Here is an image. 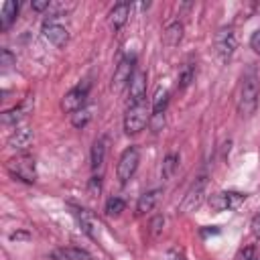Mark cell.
I'll list each match as a JSON object with an SVG mask.
<instances>
[{"label": "cell", "mask_w": 260, "mask_h": 260, "mask_svg": "<svg viewBox=\"0 0 260 260\" xmlns=\"http://www.w3.org/2000/svg\"><path fill=\"white\" fill-rule=\"evenodd\" d=\"M258 95H260V81L254 67H250L240 81L238 89V112L244 118H250L258 108Z\"/></svg>", "instance_id": "obj_1"}, {"label": "cell", "mask_w": 260, "mask_h": 260, "mask_svg": "<svg viewBox=\"0 0 260 260\" xmlns=\"http://www.w3.org/2000/svg\"><path fill=\"white\" fill-rule=\"evenodd\" d=\"M150 122V110L146 102L140 104H130V108L126 110L124 116V132L126 134H138L140 130H144V126Z\"/></svg>", "instance_id": "obj_2"}, {"label": "cell", "mask_w": 260, "mask_h": 260, "mask_svg": "<svg viewBox=\"0 0 260 260\" xmlns=\"http://www.w3.org/2000/svg\"><path fill=\"white\" fill-rule=\"evenodd\" d=\"M8 171L12 177L24 181V183H35L37 181V162L30 154H18L8 160Z\"/></svg>", "instance_id": "obj_3"}, {"label": "cell", "mask_w": 260, "mask_h": 260, "mask_svg": "<svg viewBox=\"0 0 260 260\" xmlns=\"http://www.w3.org/2000/svg\"><path fill=\"white\" fill-rule=\"evenodd\" d=\"M213 45H215V53H217L219 61H221V63H228V61L232 59L234 51H236V30H234V26H232V24L221 26V28L215 32Z\"/></svg>", "instance_id": "obj_4"}, {"label": "cell", "mask_w": 260, "mask_h": 260, "mask_svg": "<svg viewBox=\"0 0 260 260\" xmlns=\"http://www.w3.org/2000/svg\"><path fill=\"white\" fill-rule=\"evenodd\" d=\"M138 162H140V150H138V146L124 148V152L120 154L118 167H116V173H118L120 183H128L134 177V173L138 169Z\"/></svg>", "instance_id": "obj_5"}, {"label": "cell", "mask_w": 260, "mask_h": 260, "mask_svg": "<svg viewBox=\"0 0 260 260\" xmlns=\"http://www.w3.org/2000/svg\"><path fill=\"white\" fill-rule=\"evenodd\" d=\"M205 187H207V175H199L193 185L189 187V191L185 193L183 201H181V211L189 213V211H195L201 201H203V195H205Z\"/></svg>", "instance_id": "obj_6"}, {"label": "cell", "mask_w": 260, "mask_h": 260, "mask_svg": "<svg viewBox=\"0 0 260 260\" xmlns=\"http://www.w3.org/2000/svg\"><path fill=\"white\" fill-rule=\"evenodd\" d=\"M134 63H136V57H134V55H126V57L120 59V63L116 65L114 77H112V89L122 91V89L130 83V79H132V75H134V71H136Z\"/></svg>", "instance_id": "obj_7"}, {"label": "cell", "mask_w": 260, "mask_h": 260, "mask_svg": "<svg viewBox=\"0 0 260 260\" xmlns=\"http://www.w3.org/2000/svg\"><path fill=\"white\" fill-rule=\"evenodd\" d=\"M246 201V193L240 191H219L215 195L209 197V207L213 211H228V209H236Z\"/></svg>", "instance_id": "obj_8"}, {"label": "cell", "mask_w": 260, "mask_h": 260, "mask_svg": "<svg viewBox=\"0 0 260 260\" xmlns=\"http://www.w3.org/2000/svg\"><path fill=\"white\" fill-rule=\"evenodd\" d=\"M169 106V91L167 89H158L156 95L152 98V108H150V128L152 132H160L165 126V112Z\"/></svg>", "instance_id": "obj_9"}, {"label": "cell", "mask_w": 260, "mask_h": 260, "mask_svg": "<svg viewBox=\"0 0 260 260\" xmlns=\"http://www.w3.org/2000/svg\"><path fill=\"white\" fill-rule=\"evenodd\" d=\"M87 93H89V83L85 81L83 85L79 83V85H75L73 89H69L65 95H63V100H61V108L65 110V112H77V110H81V108H85V102H87Z\"/></svg>", "instance_id": "obj_10"}, {"label": "cell", "mask_w": 260, "mask_h": 260, "mask_svg": "<svg viewBox=\"0 0 260 260\" xmlns=\"http://www.w3.org/2000/svg\"><path fill=\"white\" fill-rule=\"evenodd\" d=\"M43 37L49 41V43H53L55 47H65L67 45V41H69V30H67V26L65 24H61V22H57L53 16H49V20H45L43 22Z\"/></svg>", "instance_id": "obj_11"}, {"label": "cell", "mask_w": 260, "mask_h": 260, "mask_svg": "<svg viewBox=\"0 0 260 260\" xmlns=\"http://www.w3.org/2000/svg\"><path fill=\"white\" fill-rule=\"evenodd\" d=\"M128 89H130V104L146 102V71L136 69L128 83Z\"/></svg>", "instance_id": "obj_12"}, {"label": "cell", "mask_w": 260, "mask_h": 260, "mask_svg": "<svg viewBox=\"0 0 260 260\" xmlns=\"http://www.w3.org/2000/svg\"><path fill=\"white\" fill-rule=\"evenodd\" d=\"M30 110H32V98H26V100H22L18 106H14V108H10V110H6V112L2 114V124H6V126H16Z\"/></svg>", "instance_id": "obj_13"}, {"label": "cell", "mask_w": 260, "mask_h": 260, "mask_svg": "<svg viewBox=\"0 0 260 260\" xmlns=\"http://www.w3.org/2000/svg\"><path fill=\"white\" fill-rule=\"evenodd\" d=\"M32 142V130L28 126H16V130L8 136V146L14 150H26Z\"/></svg>", "instance_id": "obj_14"}, {"label": "cell", "mask_w": 260, "mask_h": 260, "mask_svg": "<svg viewBox=\"0 0 260 260\" xmlns=\"http://www.w3.org/2000/svg\"><path fill=\"white\" fill-rule=\"evenodd\" d=\"M128 16H130V4H128V2H118V4L110 10V14H108V24H110V28H112V30H120V28L126 24Z\"/></svg>", "instance_id": "obj_15"}, {"label": "cell", "mask_w": 260, "mask_h": 260, "mask_svg": "<svg viewBox=\"0 0 260 260\" xmlns=\"http://www.w3.org/2000/svg\"><path fill=\"white\" fill-rule=\"evenodd\" d=\"M158 195H160V189H150V191L142 193V195L138 197V203H136V213H138V215H144V213L152 211V207H154L156 201H158Z\"/></svg>", "instance_id": "obj_16"}, {"label": "cell", "mask_w": 260, "mask_h": 260, "mask_svg": "<svg viewBox=\"0 0 260 260\" xmlns=\"http://www.w3.org/2000/svg\"><path fill=\"white\" fill-rule=\"evenodd\" d=\"M181 39H183V24L179 20L169 22L167 28H165V43L169 47H175V45L181 43Z\"/></svg>", "instance_id": "obj_17"}, {"label": "cell", "mask_w": 260, "mask_h": 260, "mask_svg": "<svg viewBox=\"0 0 260 260\" xmlns=\"http://www.w3.org/2000/svg\"><path fill=\"white\" fill-rule=\"evenodd\" d=\"M71 209H73V215H75L79 228L83 230V234H87L89 238H95V234H93V221H91L89 211H85V209H81V207H71Z\"/></svg>", "instance_id": "obj_18"}, {"label": "cell", "mask_w": 260, "mask_h": 260, "mask_svg": "<svg viewBox=\"0 0 260 260\" xmlns=\"http://www.w3.org/2000/svg\"><path fill=\"white\" fill-rule=\"evenodd\" d=\"M16 12H18V4L12 0H6L2 4V12H0V28L6 30L12 24V20L16 18Z\"/></svg>", "instance_id": "obj_19"}, {"label": "cell", "mask_w": 260, "mask_h": 260, "mask_svg": "<svg viewBox=\"0 0 260 260\" xmlns=\"http://www.w3.org/2000/svg\"><path fill=\"white\" fill-rule=\"evenodd\" d=\"M104 158H106V140L98 138L91 146V169L98 171L104 165Z\"/></svg>", "instance_id": "obj_20"}, {"label": "cell", "mask_w": 260, "mask_h": 260, "mask_svg": "<svg viewBox=\"0 0 260 260\" xmlns=\"http://www.w3.org/2000/svg\"><path fill=\"white\" fill-rule=\"evenodd\" d=\"M177 165H179V154H175V152L167 154L165 160H162V167H160V177L162 179H171L173 173L177 171Z\"/></svg>", "instance_id": "obj_21"}, {"label": "cell", "mask_w": 260, "mask_h": 260, "mask_svg": "<svg viewBox=\"0 0 260 260\" xmlns=\"http://www.w3.org/2000/svg\"><path fill=\"white\" fill-rule=\"evenodd\" d=\"M193 77H195V65L191 63V61H187L183 67H181V71H179V89H185L191 81H193Z\"/></svg>", "instance_id": "obj_22"}, {"label": "cell", "mask_w": 260, "mask_h": 260, "mask_svg": "<svg viewBox=\"0 0 260 260\" xmlns=\"http://www.w3.org/2000/svg\"><path fill=\"white\" fill-rule=\"evenodd\" d=\"M124 207H126V203H124V199H120V197H110L108 201H106V207H104V211H106V215H120L122 211H124Z\"/></svg>", "instance_id": "obj_23"}, {"label": "cell", "mask_w": 260, "mask_h": 260, "mask_svg": "<svg viewBox=\"0 0 260 260\" xmlns=\"http://www.w3.org/2000/svg\"><path fill=\"white\" fill-rule=\"evenodd\" d=\"M89 120H91V110L89 108H81V110H77V112L71 114V124L75 128H83Z\"/></svg>", "instance_id": "obj_24"}, {"label": "cell", "mask_w": 260, "mask_h": 260, "mask_svg": "<svg viewBox=\"0 0 260 260\" xmlns=\"http://www.w3.org/2000/svg\"><path fill=\"white\" fill-rule=\"evenodd\" d=\"M63 256L69 258V260H91L87 252L77 250V248H67V250H63Z\"/></svg>", "instance_id": "obj_25"}, {"label": "cell", "mask_w": 260, "mask_h": 260, "mask_svg": "<svg viewBox=\"0 0 260 260\" xmlns=\"http://www.w3.org/2000/svg\"><path fill=\"white\" fill-rule=\"evenodd\" d=\"M250 230H252V234H254V238L256 240H260V211L252 217V223H250Z\"/></svg>", "instance_id": "obj_26"}, {"label": "cell", "mask_w": 260, "mask_h": 260, "mask_svg": "<svg viewBox=\"0 0 260 260\" xmlns=\"http://www.w3.org/2000/svg\"><path fill=\"white\" fill-rule=\"evenodd\" d=\"M100 189H102V179H100V175H98V177L93 175L91 181H89V193H91V195H98Z\"/></svg>", "instance_id": "obj_27"}, {"label": "cell", "mask_w": 260, "mask_h": 260, "mask_svg": "<svg viewBox=\"0 0 260 260\" xmlns=\"http://www.w3.org/2000/svg\"><path fill=\"white\" fill-rule=\"evenodd\" d=\"M250 47L254 49L256 55H260V30H256V32L250 37Z\"/></svg>", "instance_id": "obj_28"}, {"label": "cell", "mask_w": 260, "mask_h": 260, "mask_svg": "<svg viewBox=\"0 0 260 260\" xmlns=\"http://www.w3.org/2000/svg\"><path fill=\"white\" fill-rule=\"evenodd\" d=\"M14 61V55L8 51V49H2V57H0V65H4V67H8L10 63Z\"/></svg>", "instance_id": "obj_29"}, {"label": "cell", "mask_w": 260, "mask_h": 260, "mask_svg": "<svg viewBox=\"0 0 260 260\" xmlns=\"http://www.w3.org/2000/svg\"><path fill=\"white\" fill-rule=\"evenodd\" d=\"M254 248L252 246H248V248H244L240 254H238V260H254Z\"/></svg>", "instance_id": "obj_30"}, {"label": "cell", "mask_w": 260, "mask_h": 260, "mask_svg": "<svg viewBox=\"0 0 260 260\" xmlns=\"http://www.w3.org/2000/svg\"><path fill=\"white\" fill-rule=\"evenodd\" d=\"M165 260H185V256H183V252H181V250L173 248V250H169V252H167Z\"/></svg>", "instance_id": "obj_31"}, {"label": "cell", "mask_w": 260, "mask_h": 260, "mask_svg": "<svg viewBox=\"0 0 260 260\" xmlns=\"http://www.w3.org/2000/svg\"><path fill=\"white\" fill-rule=\"evenodd\" d=\"M30 6H32V10H45V8L51 6V2L49 0H35Z\"/></svg>", "instance_id": "obj_32"}, {"label": "cell", "mask_w": 260, "mask_h": 260, "mask_svg": "<svg viewBox=\"0 0 260 260\" xmlns=\"http://www.w3.org/2000/svg\"><path fill=\"white\" fill-rule=\"evenodd\" d=\"M162 223H165V219L158 215V217H154L152 219V223H150V228H152V234H158V230L162 228Z\"/></svg>", "instance_id": "obj_33"}, {"label": "cell", "mask_w": 260, "mask_h": 260, "mask_svg": "<svg viewBox=\"0 0 260 260\" xmlns=\"http://www.w3.org/2000/svg\"><path fill=\"white\" fill-rule=\"evenodd\" d=\"M254 260H260V256H254Z\"/></svg>", "instance_id": "obj_34"}]
</instances>
